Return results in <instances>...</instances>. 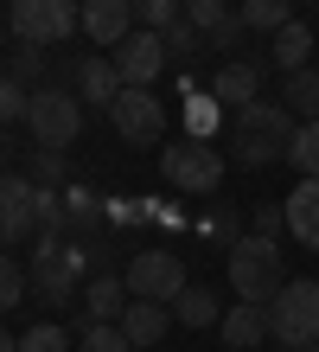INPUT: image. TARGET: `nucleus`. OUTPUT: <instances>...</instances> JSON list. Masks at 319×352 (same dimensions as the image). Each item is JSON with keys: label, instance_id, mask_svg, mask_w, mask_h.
I'll return each mask as SVG.
<instances>
[{"label": "nucleus", "instance_id": "f257e3e1", "mask_svg": "<svg viewBox=\"0 0 319 352\" xmlns=\"http://www.w3.org/2000/svg\"><path fill=\"white\" fill-rule=\"evenodd\" d=\"M294 129H300V116L287 109V102H243L237 122H230V154L243 160V167H268V160H287L294 148Z\"/></svg>", "mask_w": 319, "mask_h": 352}, {"label": "nucleus", "instance_id": "f03ea898", "mask_svg": "<svg viewBox=\"0 0 319 352\" xmlns=\"http://www.w3.org/2000/svg\"><path fill=\"white\" fill-rule=\"evenodd\" d=\"M83 269H90L83 237H71V231H38V237H32V263H26V276H32V288H38L51 307H64V301L77 295Z\"/></svg>", "mask_w": 319, "mask_h": 352}, {"label": "nucleus", "instance_id": "7ed1b4c3", "mask_svg": "<svg viewBox=\"0 0 319 352\" xmlns=\"http://www.w3.org/2000/svg\"><path fill=\"white\" fill-rule=\"evenodd\" d=\"M230 288H237V301H274L287 288V256H281V237H262L249 231L230 243Z\"/></svg>", "mask_w": 319, "mask_h": 352}, {"label": "nucleus", "instance_id": "20e7f679", "mask_svg": "<svg viewBox=\"0 0 319 352\" xmlns=\"http://www.w3.org/2000/svg\"><path fill=\"white\" fill-rule=\"evenodd\" d=\"M268 340L300 352V346H319V282H287L281 295L268 301Z\"/></svg>", "mask_w": 319, "mask_h": 352}, {"label": "nucleus", "instance_id": "39448f33", "mask_svg": "<svg viewBox=\"0 0 319 352\" xmlns=\"http://www.w3.org/2000/svg\"><path fill=\"white\" fill-rule=\"evenodd\" d=\"M7 26L19 45H64L83 26V0H13Z\"/></svg>", "mask_w": 319, "mask_h": 352}, {"label": "nucleus", "instance_id": "423d86ee", "mask_svg": "<svg viewBox=\"0 0 319 352\" xmlns=\"http://www.w3.org/2000/svg\"><path fill=\"white\" fill-rule=\"evenodd\" d=\"M26 129H32L38 148H71V141L83 135V102H77V90L38 84L32 102H26Z\"/></svg>", "mask_w": 319, "mask_h": 352}, {"label": "nucleus", "instance_id": "0eeeda50", "mask_svg": "<svg viewBox=\"0 0 319 352\" xmlns=\"http://www.w3.org/2000/svg\"><path fill=\"white\" fill-rule=\"evenodd\" d=\"M160 173H166V186H179V192H217V179H224V154L211 148V141L185 135V141H173V148L160 154Z\"/></svg>", "mask_w": 319, "mask_h": 352}, {"label": "nucleus", "instance_id": "6e6552de", "mask_svg": "<svg viewBox=\"0 0 319 352\" xmlns=\"http://www.w3.org/2000/svg\"><path fill=\"white\" fill-rule=\"evenodd\" d=\"M109 122L121 141H134V148H154L166 135V102L147 90V84H121V96L109 102Z\"/></svg>", "mask_w": 319, "mask_h": 352}, {"label": "nucleus", "instance_id": "1a4fd4ad", "mask_svg": "<svg viewBox=\"0 0 319 352\" xmlns=\"http://www.w3.org/2000/svg\"><path fill=\"white\" fill-rule=\"evenodd\" d=\"M179 288H185V263H179L173 250H141V256H128V295L173 307Z\"/></svg>", "mask_w": 319, "mask_h": 352}, {"label": "nucleus", "instance_id": "9d476101", "mask_svg": "<svg viewBox=\"0 0 319 352\" xmlns=\"http://www.w3.org/2000/svg\"><path fill=\"white\" fill-rule=\"evenodd\" d=\"M38 237V179L7 173L0 179V243H26Z\"/></svg>", "mask_w": 319, "mask_h": 352}, {"label": "nucleus", "instance_id": "9b49d317", "mask_svg": "<svg viewBox=\"0 0 319 352\" xmlns=\"http://www.w3.org/2000/svg\"><path fill=\"white\" fill-rule=\"evenodd\" d=\"M166 65H173V58H166V38H160L154 26H134V32L115 45V71H121V84H147V90H154V77H160Z\"/></svg>", "mask_w": 319, "mask_h": 352}, {"label": "nucleus", "instance_id": "f8f14e48", "mask_svg": "<svg viewBox=\"0 0 319 352\" xmlns=\"http://www.w3.org/2000/svg\"><path fill=\"white\" fill-rule=\"evenodd\" d=\"M134 26H141L134 0H83V38H90V45H109L115 52Z\"/></svg>", "mask_w": 319, "mask_h": 352}, {"label": "nucleus", "instance_id": "ddd939ff", "mask_svg": "<svg viewBox=\"0 0 319 352\" xmlns=\"http://www.w3.org/2000/svg\"><path fill=\"white\" fill-rule=\"evenodd\" d=\"M211 96H217V102H237V109L255 102V96H262V65H255V58H224L217 77H211Z\"/></svg>", "mask_w": 319, "mask_h": 352}, {"label": "nucleus", "instance_id": "4468645a", "mask_svg": "<svg viewBox=\"0 0 319 352\" xmlns=\"http://www.w3.org/2000/svg\"><path fill=\"white\" fill-rule=\"evenodd\" d=\"M217 333H224V346H237V352H255L268 340V301H237L230 314L217 320Z\"/></svg>", "mask_w": 319, "mask_h": 352}, {"label": "nucleus", "instance_id": "2eb2a0df", "mask_svg": "<svg viewBox=\"0 0 319 352\" xmlns=\"http://www.w3.org/2000/svg\"><path fill=\"white\" fill-rule=\"evenodd\" d=\"M281 205H287V237L300 250H319V179H300Z\"/></svg>", "mask_w": 319, "mask_h": 352}, {"label": "nucleus", "instance_id": "dca6fc26", "mask_svg": "<svg viewBox=\"0 0 319 352\" xmlns=\"http://www.w3.org/2000/svg\"><path fill=\"white\" fill-rule=\"evenodd\" d=\"M166 327H173V307H166V301H141L134 295V301L121 307V333L134 340V346H160Z\"/></svg>", "mask_w": 319, "mask_h": 352}, {"label": "nucleus", "instance_id": "f3484780", "mask_svg": "<svg viewBox=\"0 0 319 352\" xmlns=\"http://www.w3.org/2000/svg\"><path fill=\"white\" fill-rule=\"evenodd\" d=\"M128 301H134V295H128L121 276H90V282H83V327H90V320H121Z\"/></svg>", "mask_w": 319, "mask_h": 352}, {"label": "nucleus", "instance_id": "a211bd4d", "mask_svg": "<svg viewBox=\"0 0 319 352\" xmlns=\"http://www.w3.org/2000/svg\"><path fill=\"white\" fill-rule=\"evenodd\" d=\"M77 96L109 109V102L121 96V71H115V58H83V65H77Z\"/></svg>", "mask_w": 319, "mask_h": 352}, {"label": "nucleus", "instance_id": "6ab92c4d", "mask_svg": "<svg viewBox=\"0 0 319 352\" xmlns=\"http://www.w3.org/2000/svg\"><path fill=\"white\" fill-rule=\"evenodd\" d=\"M307 52H313V26L287 19V26L274 32V45H268V65L274 71H307Z\"/></svg>", "mask_w": 319, "mask_h": 352}, {"label": "nucleus", "instance_id": "aec40b11", "mask_svg": "<svg viewBox=\"0 0 319 352\" xmlns=\"http://www.w3.org/2000/svg\"><path fill=\"white\" fill-rule=\"evenodd\" d=\"M281 102L300 122H319V71L307 65V71H287V84H281Z\"/></svg>", "mask_w": 319, "mask_h": 352}, {"label": "nucleus", "instance_id": "412c9836", "mask_svg": "<svg viewBox=\"0 0 319 352\" xmlns=\"http://www.w3.org/2000/svg\"><path fill=\"white\" fill-rule=\"evenodd\" d=\"M173 314H179V327H217L224 320V307H217V295L211 288H179V301H173Z\"/></svg>", "mask_w": 319, "mask_h": 352}, {"label": "nucleus", "instance_id": "4be33fe9", "mask_svg": "<svg viewBox=\"0 0 319 352\" xmlns=\"http://www.w3.org/2000/svg\"><path fill=\"white\" fill-rule=\"evenodd\" d=\"M160 38H166V58H173V65H191V58H204V52H211V38L191 26L185 13L173 19V26H160Z\"/></svg>", "mask_w": 319, "mask_h": 352}, {"label": "nucleus", "instance_id": "5701e85b", "mask_svg": "<svg viewBox=\"0 0 319 352\" xmlns=\"http://www.w3.org/2000/svg\"><path fill=\"white\" fill-rule=\"evenodd\" d=\"M287 167L300 179H319V122H300L294 129V148H287Z\"/></svg>", "mask_w": 319, "mask_h": 352}, {"label": "nucleus", "instance_id": "b1692460", "mask_svg": "<svg viewBox=\"0 0 319 352\" xmlns=\"http://www.w3.org/2000/svg\"><path fill=\"white\" fill-rule=\"evenodd\" d=\"M77 352H134V340L121 333V320H90L83 340H77Z\"/></svg>", "mask_w": 319, "mask_h": 352}, {"label": "nucleus", "instance_id": "393cba45", "mask_svg": "<svg viewBox=\"0 0 319 352\" xmlns=\"http://www.w3.org/2000/svg\"><path fill=\"white\" fill-rule=\"evenodd\" d=\"M64 212H71V231H90V224H102V199L90 192V186H64Z\"/></svg>", "mask_w": 319, "mask_h": 352}, {"label": "nucleus", "instance_id": "a878e982", "mask_svg": "<svg viewBox=\"0 0 319 352\" xmlns=\"http://www.w3.org/2000/svg\"><path fill=\"white\" fill-rule=\"evenodd\" d=\"M211 129H217V96L211 90H185V135L211 141Z\"/></svg>", "mask_w": 319, "mask_h": 352}, {"label": "nucleus", "instance_id": "bb28decb", "mask_svg": "<svg viewBox=\"0 0 319 352\" xmlns=\"http://www.w3.org/2000/svg\"><path fill=\"white\" fill-rule=\"evenodd\" d=\"M243 19H249V32H281L287 26V0H243Z\"/></svg>", "mask_w": 319, "mask_h": 352}, {"label": "nucleus", "instance_id": "cd10ccee", "mask_svg": "<svg viewBox=\"0 0 319 352\" xmlns=\"http://www.w3.org/2000/svg\"><path fill=\"white\" fill-rule=\"evenodd\" d=\"M204 38H211V52H217V58H237V52H243V38H249V19H243V7L230 13L217 32H204Z\"/></svg>", "mask_w": 319, "mask_h": 352}, {"label": "nucleus", "instance_id": "c85d7f7f", "mask_svg": "<svg viewBox=\"0 0 319 352\" xmlns=\"http://www.w3.org/2000/svg\"><path fill=\"white\" fill-rule=\"evenodd\" d=\"M179 13H185V19H191L198 32H217V26H224V19L237 13V7H230V0H185Z\"/></svg>", "mask_w": 319, "mask_h": 352}, {"label": "nucleus", "instance_id": "c756f323", "mask_svg": "<svg viewBox=\"0 0 319 352\" xmlns=\"http://www.w3.org/2000/svg\"><path fill=\"white\" fill-rule=\"evenodd\" d=\"M38 71H45V45H19V52H7V77H13V84H38Z\"/></svg>", "mask_w": 319, "mask_h": 352}, {"label": "nucleus", "instance_id": "7c9ffc66", "mask_svg": "<svg viewBox=\"0 0 319 352\" xmlns=\"http://www.w3.org/2000/svg\"><path fill=\"white\" fill-rule=\"evenodd\" d=\"M154 199H102V224H147Z\"/></svg>", "mask_w": 319, "mask_h": 352}, {"label": "nucleus", "instance_id": "2f4dec72", "mask_svg": "<svg viewBox=\"0 0 319 352\" xmlns=\"http://www.w3.org/2000/svg\"><path fill=\"white\" fill-rule=\"evenodd\" d=\"M26 269H19L13 256H0V314H7V307H19V301H26Z\"/></svg>", "mask_w": 319, "mask_h": 352}, {"label": "nucleus", "instance_id": "473e14b6", "mask_svg": "<svg viewBox=\"0 0 319 352\" xmlns=\"http://www.w3.org/2000/svg\"><path fill=\"white\" fill-rule=\"evenodd\" d=\"M19 352H71V333L64 327H26V340H19Z\"/></svg>", "mask_w": 319, "mask_h": 352}, {"label": "nucleus", "instance_id": "72a5a7b5", "mask_svg": "<svg viewBox=\"0 0 319 352\" xmlns=\"http://www.w3.org/2000/svg\"><path fill=\"white\" fill-rule=\"evenodd\" d=\"M26 84H13V77H0V129H7V122H26Z\"/></svg>", "mask_w": 319, "mask_h": 352}, {"label": "nucleus", "instance_id": "f704fd0d", "mask_svg": "<svg viewBox=\"0 0 319 352\" xmlns=\"http://www.w3.org/2000/svg\"><path fill=\"white\" fill-rule=\"evenodd\" d=\"M179 7H185V0H134V19H141V26H173V19H179Z\"/></svg>", "mask_w": 319, "mask_h": 352}, {"label": "nucleus", "instance_id": "c9c22d12", "mask_svg": "<svg viewBox=\"0 0 319 352\" xmlns=\"http://www.w3.org/2000/svg\"><path fill=\"white\" fill-rule=\"evenodd\" d=\"M198 237H211V243H237L243 231H237V212H204L198 218Z\"/></svg>", "mask_w": 319, "mask_h": 352}, {"label": "nucleus", "instance_id": "e433bc0d", "mask_svg": "<svg viewBox=\"0 0 319 352\" xmlns=\"http://www.w3.org/2000/svg\"><path fill=\"white\" fill-rule=\"evenodd\" d=\"M32 179H38V186H71V179H64V154H58V148H38V154H32Z\"/></svg>", "mask_w": 319, "mask_h": 352}, {"label": "nucleus", "instance_id": "4c0bfd02", "mask_svg": "<svg viewBox=\"0 0 319 352\" xmlns=\"http://www.w3.org/2000/svg\"><path fill=\"white\" fill-rule=\"evenodd\" d=\"M255 231H262V237H281L287 231V205H262V212H255Z\"/></svg>", "mask_w": 319, "mask_h": 352}, {"label": "nucleus", "instance_id": "58836bf2", "mask_svg": "<svg viewBox=\"0 0 319 352\" xmlns=\"http://www.w3.org/2000/svg\"><path fill=\"white\" fill-rule=\"evenodd\" d=\"M0 352H19V340H13V333H7V327H0Z\"/></svg>", "mask_w": 319, "mask_h": 352}, {"label": "nucleus", "instance_id": "ea45409f", "mask_svg": "<svg viewBox=\"0 0 319 352\" xmlns=\"http://www.w3.org/2000/svg\"><path fill=\"white\" fill-rule=\"evenodd\" d=\"M7 32H13V26H7V13H0V38H7Z\"/></svg>", "mask_w": 319, "mask_h": 352}, {"label": "nucleus", "instance_id": "a19ab883", "mask_svg": "<svg viewBox=\"0 0 319 352\" xmlns=\"http://www.w3.org/2000/svg\"><path fill=\"white\" fill-rule=\"evenodd\" d=\"M300 352H319V346H300Z\"/></svg>", "mask_w": 319, "mask_h": 352}]
</instances>
